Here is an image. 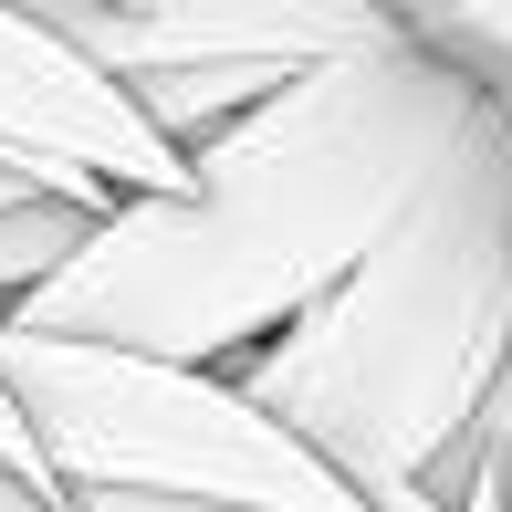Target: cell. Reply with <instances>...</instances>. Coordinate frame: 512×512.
<instances>
[{
  "mask_svg": "<svg viewBox=\"0 0 512 512\" xmlns=\"http://www.w3.org/2000/svg\"><path fill=\"white\" fill-rule=\"evenodd\" d=\"M481 105L492 95L418 32L304 63L189 157V189L126 199L0 324L230 366L377 251V230L429 189Z\"/></svg>",
  "mask_w": 512,
  "mask_h": 512,
  "instance_id": "1",
  "label": "cell"
},
{
  "mask_svg": "<svg viewBox=\"0 0 512 512\" xmlns=\"http://www.w3.org/2000/svg\"><path fill=\"white\" fill-rule=\"evenodd\" d=\"M512 366V105L460 126L345 283L283 335L230 356V377L324 450L377 512H460L471 429Z\"/></svg>",
  "mask_w": 512,
  "mask_h": 512,
  "instance_id": "2",
  "label": "cell"
},
{
  "mask_svg": "<svg viewBox=\"0 0 512 512\" xmlns=\"http://www.w3.org/2000/svg\"><path fill=\"white\" fill-rule=\"evenodd\" d=\"M0 387L21 398L32 439L53 450V471L74 492H178V502H241V512H377L230 366L0 324Z\"/></svg>",
  "mask_w": 512,
  "mask_h": 512,
  "instance_id": "3",
  "label": "cell"
},
{
  "mask_svg": "<svg viewBox=\"0 0 512 512\" xmlns=\"http://www.w3.org/2000/svg\"><path fill=\"white\" fill-rule=\"evenodd\" d=\"M0 157L42 168L53 189H105V199L189 189V157L136 115V95L21 0H0Z\"/></svg>",
  "mask_w": 512,
  "mask_h": 512,
  "instance_id": "4",
  "label": "cell"
},
{
  "mask_svg": "<svg viewBox=\"0 0 512 512\" xmlns=\"http://www.w3.org/2000/svg\"><path fill=\"white\" fill-rule=\"evenodd\" d=\"M115 209H126V199H105V189H32V199L0 209V314L32 304V293L53 283L84 241H95Z\"/></svg>",
  "mask_w": 512,
  "mask_h": 512,
  "instance_id": "5",
  "label": "cell"
},
{
  "mask_svg": "<svg viewBox=\"0 0 512 512\" xmlns=\"http://www.w3.org/2000/svg\"><path fill=\"white\" fill-rule=\"evenodd\" d=\"M398 21L429 53H450L481 95L512 105V0H398Z\"/></svg>",
  "mask_w": 512,
  "mask_h": 512,
  "instance_id": "6",
  "label": "cell"
},
{
  "mask_svg": "<svg viewBox=\"0 0 512 512\" xmlns=\"http://www.w3.org/2000/svg\"><path fill=\"white\" fill-rule=\"evenodd\" d=\"M0 471H21V481H42V492H74V481L53 471V450L32 439V418H21V398L0 387Z\"/></svg>",
  "mask_w": 512,
  "mask_h": 512,
  "instance_id": "7",
  "label": "cell"
},
{
  "mask_svg": "<svg viewBox=\"0 0 512 512\" xmlns=\"http://www.w3.org/2000/svg\"><path fill=\"white\" fill-rule=\"evenodd\" d=\"M32 189H53V178H42V168H21V157H0V209H11V199H32Z\"/></svg>",
  "mask_w": 512,
  "mask_h": 512,
  "instance_id": "8",
  "label": "cell"
}]
</instances>
